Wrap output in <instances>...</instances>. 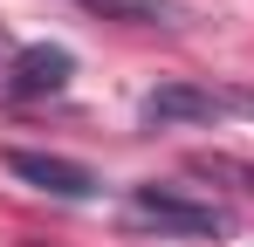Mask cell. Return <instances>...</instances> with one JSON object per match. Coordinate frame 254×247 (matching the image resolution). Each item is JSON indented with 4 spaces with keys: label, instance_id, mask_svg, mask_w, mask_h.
<instances>
[{
    "label": "cell",
    "instance_id": "3957f363",
    "mask_svg": "<svg viewBox=\"0 0 254 247\" xmlns=\"http://www.w3.org/2000/svg\"><path fill=\"white\" fill-rule=\"evenodd\" d=\"M7 172L28 179L35 192H55V199H96V172L76 158H55V151H7Z\"/></svg>",
    "mask_w": 254,
    "mask_h": 247
},
{
    "label": "cell",
    "instance_id": "6da1fadb",
    "mask_svg": "<svg viewBox=\"0 0 254 247\" xmlns=\"http://www.w3.org/2000/svg\"><path fill=\"white\" fill-rule=\"evenodd\" d=\"M254 117V82H165L137 103L144 130H179V124H234Z\"/></svg>",
    "mask_w": 254,
    "mask_h": 247
},
{
    "label": "cell",
    "instance_id": "7a4b0ae2",
    "mask_svg": "<svg viewBox=\"0 0 254 247\" xmlns=\"http://www.w3.org/2000/svg\"><path fill=\"white\" fill-rule=\"evenodd\" d=\"M130 227H151V234H165V241H220L234 220H227V206L192 199V192H179V185H137V192H130Z\"/></svg>",
    "mask_w": 254,
    "mask_h": 247
},
{
    "label": "cell",
    "instance_id": "5b68a950",
    "mask_svg": "<svg viewBox=\"0 0 254 247\" xmlns=\"http://www.w3.org/2000/svg\"><path fill=\"white\" fill-rule=\"evenodd\" d=\"M83 7H96V14H110V21H151V28L179 14L172 0H83Z\"/></svg>",
    "mask_w": 254,
    "mask_h": 247
},
{
    "label": "cell",
    "instance_id": "277c9868",
    "mask_svg": "<svg viewBox=\"0 0 254 247\" xmlns=\"http://www.w3.org/2000/svg\"><path fill=\"white\" fill-rule=\"evenodd\" d=\"M69 76H76V55L48 48V41L14 48V62H7V89L14 96H55V89H69Z\"/></svg>",
    "mask_w": 254,
    "mask_h": 247
}]
</instances>
